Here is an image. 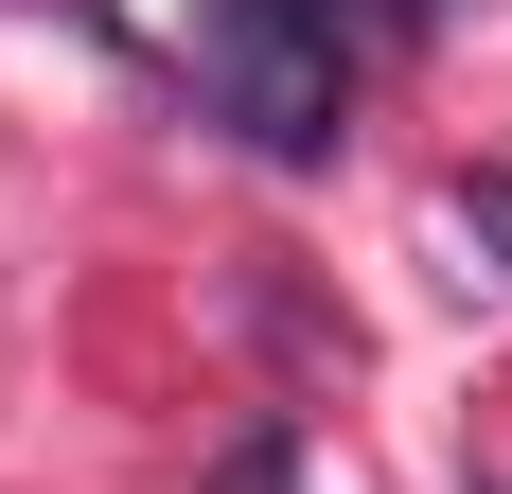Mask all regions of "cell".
<instances>
[{
    "label": "cell",
    "mask_w": 512,
    "mask_h": 494,
    "mask_svg": "<svg viewBox=\"0 0 512 494\" xmlns=\"http://www.w3.org/2000/svg\"><path fill=\"white\" fill-rule=\"evenodd\" d=\"M389 18H407V36H424V18H460V0H389Z\"/></svg>",
    "instance_id": "obj_3"
},
{
    "label": "cell",
    "mask_w": 512,
    "mask_h": 494,
    "mask_svg": "<svg viewBox=\"0 0 512 494\" xmlns=\"http://www.w3.org/2000/svg\"><path fill=\"white\" fill-rule=\"evenodd\" d=\"M460 230L495 247V283H512V177H460Z\"/></svg>",
    "instance_id": "obj_2"
},
{
    "label": "cell",
    "mask_w": 512,
    "mask_h": 494,
    "mask_svg": "<svg viewBox=\"0 0 512 494\" xmlns=\"http://www.w3.org/2000/svg\"><path fill=\"white\" fill-rule=\"evenodd\" d=\"M195 89L248 159H336L354 124V0H195Z\"/></svg>",
    "instance_id": "obj_1"
}]
</instances>
